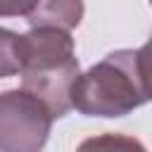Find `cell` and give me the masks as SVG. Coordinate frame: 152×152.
Masks as SVG:
<instances>
[{"mask_svg":"<svg viewBox=\"0 0 152 152\" xmlns=\"http://www.w3.org/2000/svg\"><path fill=\"white\" fill-rule=\"evenodd\" d=\"M38 0H0V17H28Z\"/></svg>","mask_w":152,"mask_h":152,"instance_id":"7","label":"cell"},{"mask_svg":"<svg viewBox=\"0 0 152 152\" xmlns=\"http://www.w3.org/2000/svg\"><path fill=\"white\" fill-rule=\"evenodd\" d=\"M135 59H138V71H140L145 95H147V100H152V36L147 38V43L140 50H135Z\"/></svg>","mask_w":152,"mask_h":152,"instance_id":"6","label":"cell"},{"mask_svg":"<svg viewBox=\"0 0 152 152\" xmlns=\"http://www.w3.org/2000/svg\"><path fill=\"white\" fill-rule=\"evenodd\" d=\"M83 19V0H38L26 21L31 28H62L71 31Z\"/></svg>","mask_w":152,"mask_h":152,"instance_id":"3","label":"cell"},{"mask_svg":"<svg viewBox=\"0 0 152 152\" xmlns=\"http://www.w3.org/2000/svg\"><path fill=\"white\" fill-rule=\"evenodd\" d=\"M150 5H152V0H150Z\"/></svg>","mask_w":152,"mask_h":152,"instance_id":"8","label":"cell"},{"mask_svg":"<svg viewBox=\"0 0 152 152\" xmlns=\"http://www.w3.org/2000/svg\"><path fill=\"white\" fill-rule=\"evenodd\" d=\"M147 102L135 50H114L78 74L71 88V109L86 116H126Z\"/></svg>","mask_w":152,"mask_h":152,"instance_id":"1","label":"cell"},{"mask_svg":"<svg viewBox=\"0 0 152 152\" xmlns=\"http://www.w3.org/2000/svg\"><path fill=\"white\" fill-rule=\"evenodd\" d=\"M21 71L19 57V33L0 26V78L14 76Z\"/></svg>","mask_w":152,"mask_h":152,"instance_id":"5","label":"cell"},{"mask_svg":"<svg viewBox=\"0 0 152 152\" xmlns=\"http://www.w3.org/2000/svg\"><path fill=\"white\" fill-rule=\"evenodd\" d=\"M52 121L48 107L24 88L0 93V152H43Z\"/></svg>","mask_w":152,"mask_h":152,"instance_id":"2","label":"cell"},{"mask_svg":"<svg viewBox=\"0 0 152 152\" xmlns=\"http://www.w3.org/2000/svg\"><path fill=\"white\" fill-rule=\"evenodd\" d=\"M76 152H147V147L133 138V135H124V133H100V135H90L86 138Z\"/></svg>","mask_w":152,"mask_h":152,"instance_id":"4","label":"cell"}]
</instances>
